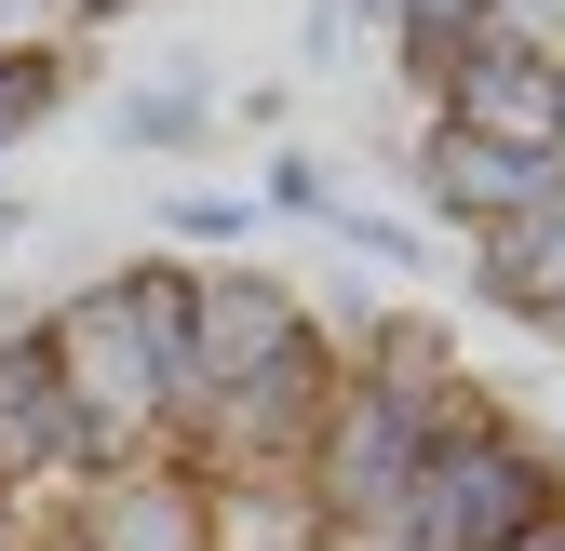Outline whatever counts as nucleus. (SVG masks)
Listing matches in <instances>:
<instances>
[{"label": "nucleus", "mask_w": 565, "mask_h": 551, "mask_svg": "<svg viewBox=\"0 0 565 551\" xmlns=\"http://www.w3.org/2000/svg\"><path fill=\"white\" fill-rule=\"evenodd\" d=\"M552 511H565V457L525 418H484L471 444H431V471L404 498V538L417 551H525Z\"/></svg>", "instance_id": "obj_1"}, {"label": "nucleus", "mask_w": 565, "mask_h": 551, "mask_svg": "<svg viewBox=\"0 0 565 551\" xmlns=\"http://www.w3.org/2000/svg\"><path fill=\"white\" fill-rule=\"evenodd\" d=\"M337 323H310L282 364H256L243 390H216V418L189 431V471L202 485H297L310 471V444H323V418H337Z\"/></svg>", "instance_id": "obj_2"}, {"label": "nucleus", "mask_w": 565, "mask_h": 551, "mask_svg": "<svg viewBox=\"0 0 565 551\" xmlns=\"http://www.w3.org/2000/svg\"><path fill=\"white\" fill-rule=\"evenodd\" d=\"M54 390L82 403V431L108 444V471H135L162 444V364H149V336H135V310L108 283L54 296Z\"/></svg>", "instance_id": "obj_3"}, {"label": "nucleus", "mask_w": 565, "mask_h": 551, "mask_svg": "<svg viewBox=\"0 0 565 551\" xmlns=\"http://www.w3.org/2000/svg\"><path fill=\"white\" fill-rule=\"evenodd\" d=\"M417 471H431L417 403H391V390H364V377H337V418H323V444H310V471H297V485L323 498V525H404Z\"/></svg>", "instance_id": "obj_4"}, {"label": "nucleus", "mask_w": 565, "mask_h": 551, "mask_svg": "<svg viewBox=\"0 0 565 551\" xmlns=\"http://www.w3.org/2000/svg\"><path fill=\"white\" fill-rule=\"evenodd\" d=\"M417 188H431V216L445 229H525V216H552L565 202V162L552 149H499V134H458V121H431L417 134Z\"/></svg>", "instance_id": "obj_5"}, {"label": "nucleus", "mask_w": 565, "mask_h": 551, "mask_svg": "<svg viewBox=\"0 0 565 551\" xmlns=\"http://www.w3.org/2000/svg\"><path fill=\"white\" fill-rule=\"evenodd\" d=\"M552 108H565V67H552L539 41H499V28H484L445 82H431V121L499 134V149H552Z\"/></svg>", "instance_id": "obj_6"}, {"label": "nucleus", "mask_w": 565, "mask_h": 551, "mask_svg": "<svg viewBox=\"0 0 565 551\" xmlns=\"http://www.w3.org/2000/svg\"><path fill=\"white\" fill-rule=\"evenodd\" d=\"M310 323H323V310H310L297 283H269V269H216V283L189 296V350H202V377H216V390H243L256 364L297 350ZM202 418H216V403H202Z\"/></svg>", "instance_id": "obj_7"}, {"label": "nucleus", "mask_w": 565, "mask_h": 551, "mask_svg": "<svg viewBox=\"0 0 565 551\" xmlns=\"http://www.w3.org/2000/svg\"><path fill=\"white\" fill-rule=\"evenodd\" d=\"M67 538H82V551H202V471L175 444H149L135 471H108V485L82 498Z\"/></svg>", "instance_id": "obj_8"}, {"label": "nucleus", "mask_w": 565, "mask_h": 551, "mask_svg": "<svg viewBox=\"0 0 565 551\" xmlns=\"http://www.w3.org/2000/svg\"><path fill=\"white\" fill-rule=\"evenodd\" d=\"M323 498L310 485H202V551H323Z\"/></svg>", "instance_id": "obj_9"}, {"label": "nucleus", "mask_w": 565, "mask_h": 551, "mask_svg": "<svg viewBox=\"0 0 565 551\" xmlns=\"http://www.w3.org/2000/svg\"><path fill=\"white\" fill-rule=\"evenodd\" d=\"M67 82H82V41H14V54H0V149L41 134L67 108Z\"/></svg>", "instance_id": "obj_10"}, {"label": "nucleus", "mask_w": 565, "mask_h": 551, "mask_svg": "<svg viewBox=\"0 0 565 551\" xmlns=\"http://www.w3.org/2000/svg\"><path fill=\"white\" fill-rule=\"evenodd\" d=\"M121 134H135V149H202V134H216V95H189V82H135V95H121Z\"/></svg>", "instance_id": "obj_11"}, {"label": "nucleus", "mask_w": 565, "mask_h": 551, "mask_svg": "<svg viewBox=\"0 0 565 551\" xmlns=\"http://www.w3.org/2000/svg\"><path fill=\"white\" fill-rule=\"evenodd\" d=\"M269 216H310V229H323V216H337V162L282 149V162H269Z\"/></svg>", "instance_id": "obj_12"}, {"label": "nucleus", "mask_w": 565, "mask_h": 551, "mask_svg": "<svg viewBox=\"0 0 565 551\" xmlns=\"http://www.w3.org/2000/svg\"><path fill=\"white\" fill-rule=\"evenodd\" d=\"M243 216H256V202H230V188H189V202H162V229H175V242H243Z\"/></svg>", "instance_id": "obj_13"}, {"label": "nucleus", "mask_w": 565, "mask_h": 551, "mask_svg": "<svg viewBox=\"0 0 565 551\" xmlns=\"http://www.w3.org/2000/svg\"><path fill=\"white\" fill-rule=\"evenodd\" d=\"M14 41H82V28H67V0H0V54Z\"/></svg>", "instance_id": "obj_14"}, {"label": "nucleus", "mask_w": 565, "mask_h": 551, "mask_svg": "<svg viewBox=\"0 0 565 551\" xmlns=\"http://www.w3.org/2000/svg\"><path fill=\"white\" fill-rule=\"evenodd\" d=\"M323 551H417V538H404V525H337Z\"/></svg>", "instance_id": "obj_15"}, {"label": "nucleus", "mask_w": 565, "mask_h": 551, "mask_svg": "<svg viewBox=\"0 0 565 551\" xmlns=\"http://www.w3.org/2000/svg\"><path fill=\"white\" fill-rule=\"evenodd\" d=\"M121 14H149V0H67V28H82V41H95V28H121Z\"/></svg>", "instance_id": "obj_16"}, {"label": "nucleus", "mask_w": 565, "mask_h": 551, "mask_svg": "<svg viewBox=\"0 0 565 551\" xmlns=\"http://www.w3.org/2000/svg\"><path fill=\"white\" fill-rule=\"evenodd\" d=\"M14 242H28V202H0V256H14Z\"/></svg>", "instance_id": "obj_17"}, {"label": "nucleus", "mask_w": 565, "mask_h": 551, "mask_svg": "<svg viewBox=\"0 0 565 551\" xmlns=\"http://www.w3.org/2000/svg\"><path fill=\"white\" fill-rule=\"evenodd\" d=\"M525 551H565V511H552V525H539V538H525Z\"/></svg>", "instance_id": "obj_18"}, {"label": "nucleus", "mask_w": 565, "mask_h": 551, "mask_svg": "<svg viewBox=\"0 0 565 551\" xmlns=\"http://www.w3.org/2000/svg\"><path fill=\"white\" fill-rule=\"evenodd\" d=\"M539 336H552V350H565V310H552V323H539Z\"/></svg>", "instance_id": "obj_19"}, {"label": "nucleus", "mask_w": 565, "mask_h": 551, "mask_svg": "<svg viewBox=\"0 0 565 551\" xmlns=\"http://www.w3.org/2000/svg\"><path fill=\"white\" fill-rule=\"evenodd\" d=\"M552 162H565V108H552Z\"/></svg>", "instance_id": "obj_20"}, {"label": "nucleus", "mask_w": 565, "mask_h": 551, "mask_svg": "<svg viewBox=\"0 0 565 551\" xmlns=\"http://www.w3.org/2000/svg\"><path fill=\"white\" fill-rule=\"evenodd\" d=\"M41 551H82V538H41Z\"/></svg>", "instance_id": "obj_21"}, {"label": "nucleus", "mask_w": 565, "mask_h": 551, "mask_svg": "<svg viewBox=\"0 0 565 551\" xmlns=\"http://www.w3.org/2000/svg\"><path fill=\"white\" fill-rule=\"evenodd\" d=\"M0 551H14V525H0Z\"/></svg>", "instance_id": "obj_22"}]
</instances>
